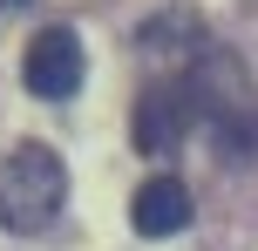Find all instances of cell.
Wrapping results in <instances>:
<instances>
[{"mask_svg": "<svg viewBox=\"0 0 258 251\" xmlns=\"http://www.w3.org/2000/svg\"><path fill=\"white\" fill-rule=\"evenodd\" d=\"M183 89H190L197 122L218 136V156H238V163L258 156V81L231 48H204L183 68Z\"/></svg>", "mask_w": 258, "mask_h": 251, "instance_id": "cell-1", "label": "cell"}, {"mask_svg": "<svg viewBox=\"0 0 258 251\" xmlns=\"http://www.w3.org/2000/svg\"><path fill=\"white\" fill-rule=\"evenodd\" d=\"M190 129H197V109H190L183 75H156V81H143V95H136V122H129V136H136L143 156H177Z\"/></svg>", "mask_w": 258, "mask_h": 251, "instance_id": "cell-3", "label": "cell"}, {"mask_svg": "<svg viewBox=\"0 0 258 251\" xmlns=\"http://www.w3.org/2000/svg\"><path fill=\"white\" fill-rule=\"evenodd\" d=\"M82 75H89V54H82L75 27H41V34L27 41V54H21V81L41 102H68V95L82 89Z\"/></svg>", "mask_w": 258, "mask_h": 251, "instance_id": "cell-4", "label": "cell"}, {"mask_svg": "<svg viewBox=\"0 0 258 251\" xmlns=\"http://www.w3.org/2000/svg\"><path fill=\"white\" fill-rule=\"evenodd\" d=\"M190 217H197V197L183 190V177H150V184L129 197V224H136V238H177Z\"/></svg>", "mask_w": 258, "mask_h": 251, "instance_id": "cell-5", "label": "cell"}, {"mask_svg": "<svg viewBox=\"0 0 258 251\" xmlns=\"http://www.w3.org/2000/svg\"><path fill=\"white\" fill-rule=\"evenodd\" d=\"M61 204H68V170L48 143H14L0 156V231L34 238L61 217Z\"/></svg>", "mask_w": 258, "mask_h": 251, "instance_id": "cell-2", "label": "cell"}]
</instances>
